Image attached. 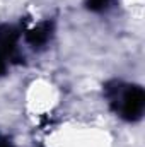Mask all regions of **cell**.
<instances>
[{
  "label": "cell",
  "mask_w": 145,
  "mask_h": 147,
  "mask_svg": "<svg viewBox=\"0 0 145 147\" xmlns=\"http://www.w3.org/2000/svg\"><path fill=\"white\" fill-rule=\"evenodd\" d=\"M109 106L126 121H137L145 108V92L140 86H123L109 82L104 87Z\"/></svg>",
  "instance_id": "1"
},
{
  "label": "cell",
  "mask_w": 145,
  "mask_h": 147,
  "mask_svg": "<svg viewBox=\"0 0 145 147\" xmlns=\"http://www.w3.org/2000/svg\"><path fill=\"white\" fill-rule=\"evenodd\" d=\"M0 147H14V146H12V142H10V139H9V137L0 135Z\"/></svg>",
  "instance_id": "5"
},
{
  "label": "cell",
  "mask_w": 145,
  "mask_h": 147,
  "mask_svg": "<svg viewBox=\"0 0 145 147\" xmlns=\"http://www.w3.org/2000/svg\"><path fill=\"white\" fill-rule=\"evenodd\" d=\"M51 34H53V22L51 21H43L38 26L28 29L24 38H26L28 45H31L33 48H39V46H44L51 39Z\"/></svg>",
  "instance_id": "3"
},
{
  "label": "cell",
  "mask_w": 145,
  "mask_h": 147,
  "mask_svg": "<svg viewBox=\"0 0 145 147\" xmlns=\"http://www.w3.org/2000/svg\"><path fill=\"white\" fill-rule=\"evenodd\" d=\"M111 2L113 0H87L85 3H87V9L92 12H104L111 5Z\"/></svg>",
  "instance_id": "4"
},
{
  "label": "cell",
  "mask_w": 145,
  "mask_h": 147,
  "mask_svg": "<svg viewBox=\"0 0 145 147\" xmlns=\"http://www.w3.org/2000/svg\"><path fill=\"white\" fill-rule=\"evenodd\" d=\"M21 33L12 24L0 26V75H5L12 63H21L22 57L17 50Z\"/></svg>",
  "instance_id": "2"
}]
</instances>
